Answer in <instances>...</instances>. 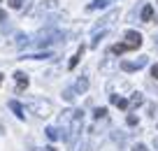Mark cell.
<instances>
[{"instance_id": "cb8c5ba5", "label": "cell", "mask_w": 158, "mask_h": 151, "mask_svg": "<svg viewBox=\"0 0 158 151\" xmlns=\"http://www.w3.org/2000/svg\"><path fill=\"white\" fill-rule=\"evenodd\" d=\"M153 146H156V149H158V137H156V140H153Z\"/></svg>"}, {"instance_id": "7402d4cb", "label": "cell", "mask_w": 158, "mask_h": 151, "mask_svg": "<svg viewBox=\"0 0 158 151\" xmlns=\"http://www.w3.org/2000/svg\"><path fill=\"white\" fill-rule=\"evenodd\" d=\"M5 16H7V14H5V10H0V21H5Z\"/></svg>"}, {"instance_id": "52a82bcc", "label": "cell", "mask_w": 158, "mask_h": 151, "mask_svg": "<svg viewBox=\"0 0 158 151\" xmlns=\"http://www.w3.org/2000/svg\"><path fill=\"white\" fill-rule=\"evenodd\" d=\"M81 54H84V47H79V49H77V54H74L72 58H70V65H68L70 70H72V68H77V63H79V58H81Z\"/></svg>"}, {"instance_id": "d6986e66", "label": "cell", "mask_w": 158, "mask_h": 151, "mask_svg": "<svg viewBox=\"0 0 158 151\" xmlns=\"http://www.w3.org/2000/svg\"><path fill=\"white\" fill-rule=\"evenodd\" d=\"M128 126H137V116H135V114L128 116Z\"/></svg>"}, {"instance_id": "ffe728a7", "label": "cell", "mask_w": 158, "mask_h": 151, "mask_svg": "<svg viewBox=\"0 0 158 151\" xmlns=\"http://www.w3.org/2000/svg\"><path fill=\"white\" fill-rule=\"evenodd\" d=\"M151 77H153V79H158V63H156V65H151Z\"/></svg>"}, {"instance_id": "ac0fdd59", "label": "cell", "mask_w": 158, "mask_h": 151, "mask_svg": "<svg viewBox=\"0 0 158 151\" xmlns=\"http://www.w3.org/2000/svg\"><path fill=\"white\" fill-rule=\"evenodd\" d=\"M16 44H19V47H23V44H28V37H23V35H19V40H16Z\"/></svg>"}, {"instance_id": "3957f363", "label": "cell", "mask_w": 158, "mask_h": 151, "mask_svg": "<svg viewBox=\"0 0 158 151\" xmlns=\"http://www.w3.org/2000/svg\"><path fill=\"white\" fill-rule=\"evenodd\" d=\"M142 65H147V58H139V61H135V63H128V61H123V63H121V70H126V72H133V70H139Z\"/></svg>"}, {"instance_id": "9a60e30c", "label": "cell", "mask_w": 158, "mask_h": 151, "mask_svg": "<svg viewBox=\"0 0 158 151\" xmlns=\"http://www.w3.org/2000/svg\"><path fill=\"white\" fill-rule=\"evenodd\" d=\"M7 5L14 7V10H19V7H21V0H7Z\"/></svg>"}, {"instance_id": "277c9868", "label": "cell", "mask_w": 158, "mask_h": 151, "mask_svg": "<svg viewBox=\"0 0 158 151\" xmlns=\"http://www.w3.org/2000/svg\"><path fill=\"white\" fill-rule=\"evenodd\" d=\"M16 93H23L26 86H28V77H26V72H16Z\"/></svg>"}, {"instance_id": "603a6c76", "label": "cell", "mask_w": 158, "mask_h": 151, "mask_svg": "<svg viewBox=\"0 0 158 151\" xmlns=\"http://www.w3.org/2000/svg\"><path fill=\"white\" fill-rule=\"evenodd\" d=\"M44 151H56V149H54V146H47V149H44Z\"/></svg>"}, {"instance_id": "2e32d148", "label": "cell", "mask_w": 158, "mask_h": 151, "mask_svg": "<svg viewBox=\"0 0 158 151\" xmlns=\"http://www.w3.org/2000/svg\"><path fill=\"white\" fill-rule=\"evenodd\" d=\"M28 58H35V61H42V58H49V54H33V56H28Z\"/></svg>"}, {"instance_id": "44dd1931", "label": "cell", "mask_w": 158, "mask_h": 151, "mask_svg": "<svg viewBox=\"0 0 158 151\" xmlns=\"http://www.w3.org/2000/svg\"><path fill=\"white\" fill-rule=\"evenodd\" d=\"M133 151H147V149H144V146H142V144H137V146H135V149H133Z\"/></svg>"}, {"instance_id": "5bb4252c", "label": "cell", "mask_w": 158, "mask_h": 151, "mask_svg": "<svg viewBox=\"0 0 158 151\" xmlns=\"http://www.w3.org/2000/svg\"><path fill=\"white\" fill-rule=\"evenodd\" d=\"M63 98H65V100H74V91H72V88H68V91L63 93Z\"/></svg>"}, {"instance_id": "5b68a950", "label": "cell", "mask_w": 158, "mask_h": 151, "mask_svg": "<svg viewBox=\"0 0 158 151\" xmlns=\"http://www.w3.org/2000/svg\"><path fill=\"white\" fill-rule=\"evenodd\" d=\"M10 109H12V112H14L19 119H23V116H26V114H23V107H21L16 100H10Z\"/></svg>"}, {"instance_id": "e0dca14e", "label": "cell", "mask_w": 158, "mask_h": 151, "mask_svg": "<svg viewBox=\"0 0 158 151\" xmlns=\"http://www.w3.org/2000/svg\"><path fill=\"white\" fill-rule=\"evenodd\" d=\"M105 114H107V109H105V107H100V109H95V119H102V116H105Z\"/></svg>"}, {"instance_id": "7c38bea8", "label": "cell", "mask_w": 158, "mask_h": 151, "mask_svg": "<svg viewBox=\"0 0 158 151\" xmlns=\"http://www.w3.org/2000/svg\"><path fill=\"white\" fill-rule=\"evenodd\" d=\"M105 5H107V0H95L93 5H91V10H102Z\"/></svg>"}, {"instance_id": "484cf974", "label": "cell", "mask_w": 158, "mask_h": 151, "mask_svg": "<svg viewBox=\"0 0 158 151\" xmlns=\"http://www.w3.org/2000/svg\"><path fill=\"white\" fill-rule=\"evenodd\" d=\"M156 42H158V37H156Z\"/></svg>"}, {"instance_id": "ba28073f", "label": "cell", "mask_w": 158, "mask_h": 151, "mask_svg": "<svg viewBox=\"0 0 158 151\" xmlns=\"http://www.w3.org/2000/svg\"><path fill=\"white\" fill-rule=\"evenodd\" d=\"M153 19V7L151 5H144V10H142V21L147 23V21H151Z\"/></svg>"}, {"instance_id": "d4e9b609", "label": "cell", "mask_w": 158, "mask_h": 151, "mask_svg": "<svg viewBox=\"0 0 158 151\" xmlns=\"http://www.w3.org/2000/svg\"><path fill=\"white\" fill-rule=\"evenodd\" d=\"M0 84H2V74H0Z\"/></svg>"}, {"instance_id": "8fae6325", "label": "cell", "mask_w": 158, "mask_h": 151, "mask_svg": "<svg viewBox=\"0 0 158 151\" xmlns=\"http://www.w3.org/2000/svg\"><path fill=\"white\" fill-rule=\"evenodd\" d=\"M47 137H49V140H58V137H63L58 132V128H47Z\"/></svg>"}, {"instance_id": "30bf717a", "label": "cell", "mask_w": 158, "mask_h": 151, "mask_svg": "<svg viewBox=\"0 0 158 151\" xmlns=\"http://www.w3.org/2000/svg\"><path fill=\"white\" fill-rule=\"evenodd\" d=\"M112 103L116 105V107H121V109L128 107V100H126V98H118V95H112Z\"/></svg>"}, {"instance_id": "6da1fadb", "label": "cell", "mask_w": 158, "mask_h": 151, "mask_svg": "<svg viewBox=\"0 0 158 151\" xmlns=\"http://www.w3.org/2000/svg\"><path fill=\"white\" fill-rule=\"evenodd\" d=\"M51 109H54V107H51L49 100H33V103H30V112L37 114V116H44L47 119L51 114Z\"/></svg>"}, {"instance_id": "8992f818", "label": "cell", "mask_w": 158, "mask_h": 151, "mask_svg": "<svg viewBox=\"0 0 158 151\" xmlns=\"http://www.w3.org/2000/svg\"><path fill=\"white\" fill-rule=\"evenodd\" d=\"M126 51H130V47H128L126 42H121V44H114V47H112V54H116V56L126 54Z\"/></svg>"}, {"instance_id": "7a4b0ae2", "label": "cell", "mask_w": 158, "mask_h": 151, "mask_svg": "<svg viewBox=\"0 0 158 151\" xmlns=\"http://www.w3.org/2000/svg\"><path fill=\"white\" fill-rule=\"evenodd\" d=\"M126 44L130 47V51H133V49H139L142 47V35H139L137 30H128V33H126Z\"/></svg>"}, {"instance_id": "4fadbf2b", "label": "cell", "mask_w": 158, "mask_h": 151, "mask_svg": "<svg viewBox=\"0 0 158 151\" xmlns=\"http://www.w3.org/2000/svg\"><path fill=\"white\" fill-rule=\"evenodd\" d=\"M142 100H144V98L139 95V93H135V95H133V105H135V107H137V105H142Z\"/></svg>"}, {"instance_id": "9c48e42d", "label": "cell", "mask_w": 158, "mask_h": 151, "mask_svg": "<svg viewBox=\"0 0 158 151\" xmlns=\"http://www.w3.org/2000/svg\"><path fill=\"white\" fill-rule=\"evenodd\" d=\"M74 88H77L79 93H84L86 88H89V79H86V77H79V79H77V84H74Z\"/></svg>"}]
</instances>
